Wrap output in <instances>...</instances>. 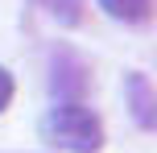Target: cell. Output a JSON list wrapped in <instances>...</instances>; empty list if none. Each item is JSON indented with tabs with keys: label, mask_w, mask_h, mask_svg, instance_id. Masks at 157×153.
Wrapping results in <instances>:
<instances>
[{
	"label": "cell",
	"mask_w": 157,
	"mask_h": 153,
	"mask_svg": "<svg viewBox=\"0 0 157 153\" xmlns=\"http://www.w3.org/2000/svg\"><path fill=\"white\" fill-rule=\"evenodd\" d=\"M103 8H108L112 17H124V21H141L145 8H149V0H103Z\"/></svg>",
	"instance_id": "obj_2"
},
{
	"label": "cell",
	"mask_w": 157,
	"mask_h": 153,
	"mask_svg": "<svg viewBox=\"0 0 157 153\" xmlns=\"http://www.w3.org/2000/svg\"><path fill=\"white\" fill-rule=\"evenodd\" d=\"M8 99H13V75H8L4 66H0V112L8 108Z\"/></svg>",
	"instance_id": "obj_3"
},
{
	"label": "cell",
	"mask_w": 157,
	"mask_h": 153,
	"mask_svg": "<svg viewBox=\"0 0 157 153\" xmlns=\"http://www.w3.org/2000/svg\"><path fill=\"white\" fill-rule=\"evenodd\" d=\"M41 137L66 153H95L103 145V124L83 104H58L41 116Z\"/></svg>",
	"instance_id": "obj_1"
}]
</instances>
